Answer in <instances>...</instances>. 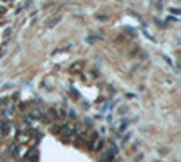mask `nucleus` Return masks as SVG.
Instances as JSON below:
<instances>
[{"instance_id": "1", "label": "nucleus", "mask_w": 181, "mask_h": 162, "mask_svg": "<svg viewBox=\"0 0 181 162\" xmlns=\"http://www.w3.org/2000/svg\"><path fill=\"white\" fill-rule=\"evenodd\" d=\"M114 159V151H103L102 153V160L103 162H112Z\"/></svg>"}, {"instance_id": "2", "label": "nucleus", "mask_w": 181, "mask_h": 162, "mask_svg": "<svg viewBox=\"0 0 181 162\" xmlns=\"http://www.w3.org/2000/svg\"><path fill=\"white\" fill-rule=\"evenodd\" d=\"M83 69V61H76V63H73L71 67H69V72H78V70H82Z\"/></svg>"}, {"instance_id": "3", "label": "nucleus", "mask_w": 181, "mask_h": 162, "mask_svg": "<svg viewBox=\"0 0 181 162\" xmlns=\"http://www.w3.org/2000/svg\"><path fill=\"white\" fill-rule=\"evenodd\" d=\"M0 133H2V135H7V133H9V124H7L5 121L0 123Z\"/></svg>"}, {"instance_id": "4", "label": "nucleus", "mask_w": 181, "mask_h": 162, "mask_svg": "<svg viewBox=\"0 0 181 162\" xmlns=\"http://www.w3.org/2000/svg\"><path fill=\"white\" fill-rule=\"evenodd\" d=\"M62 128H63V124H53V128H51V130H53V133H56V135H58V133H62Z\"/></svg>"}, {"instance_id": "5", "label": "nucleus", "mask_w": 181, "mask_h": 162, "mask_svg": "<svg viewBox=\"0 0 181 162\" xmlns=\"http://www.w3.org/2000/svg\"><path fill=\"white\" fill-rule=\"evenodd\" d=\"M102 146H103V141L98 137V139H96V142L92 144V150H102Z\"/></svg>"}, {"instance_id": "6", "label": "nucleus", "mask_w": 181, "mask_h": 162, "mask_svg": "<svg viewBox=\"0 0 181 162\" xmlns=\"http://www.w3.org/2000/svg\"><path fill=\"white\" fill-rule=\"evenodd\" d=\"M9 153H11L13 157H16V155H18V144H11V148H9Z\"/></svg>"}, {"instance_id": "7", "label": "nucleus", "mask_w": 181, "mask_h": 162, "mask_svg": "<svg viewBox=\"0 0 181 162\" xmlns=\"http://www.w3.org/2000/svg\"><path fill=\"white\" fill-rule=\"evenodd\" d=\"M58 22H60V16H56V18H53V20H49V22H47V27H54V25H56Z\"/></svg>"}, {"instance_id": "8", "label": "nucleus", "mask_w": 181, "mask_h": 162, "mask_svg": "<svg viewBox=\"0 0 181 162\" xmlns=\"http://www.w3.org/2000/svg\"><path fill=\"white\" fill-rule=\"evenodd\" d=\"M96 18H98V20H102V22H103V20H107V18H109V16H107V14H105V13H100V14H98V16H96Z\"/></svg>"}]
</instances>
